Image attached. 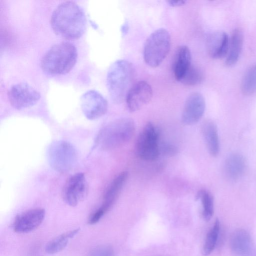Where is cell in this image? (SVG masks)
<instances>
[{"label": "cell", "instance_id": "cell-1", "mask_svg": "<svg viewBox=\"0 0 256 256\" xmlns=\"http://www.w3.org/2000/svg\"><path fill=\"white\" fill-rule=\"evenodd\" d=\"M50 24L57 35L66 39L75 40L85 32L86 19L84 10L77 4L66 1L54 10Z\"/></svg>", "mask_w": 256, "mask_h": 256}, {"label": "cell", "instance_id": "cell-2", "mask_svg": "<svg viewBox=\"0 0 256 256\" xmlns=\"http://www.w3.org/2000/svg\"><path fill=\"white\" fill-rule=\"evenodd\" d=\"M78 58L76 48L70 42L53 45L44 55L40 66L42 70L51 75L68 73L75 65Z\"/></svg>", "mask_w": 256, "mask_h": 256}, {"label": "cell", "instance_id": "cell-3", "mask_svg": "<svg viewBox=\"0 0 256 256\" xmlns=\"http://www.w3.org/2000/svg\"><path fill=\"white\" fill-rule=\"evenodd\" d=\"M133 65L130 62L119 60L110 67L106 76V85L112 101L121 102L131 87L134 76Z\"/></svg>", "mask_w": 256, "mask_h": 256}, {"label": "cell", "instance_id": "cell-4", "mask_svg": "<svg viewBox=\"0 0 256 256\" xmlns=\"http://www.w3.org/2000/svg\"><path fill=\"white\" fill-rule=\"evenodd\" d=\"M135 131L134 123L130 118H121L106 126L98 134L96 142L103 150H112L128 142Z\"/></svg>", "mask_w": 256, "mask_h": 256}, {"label": "cell", "instance_id": "cell-5", "mask_svg": "<svg viewBox=\"0 0 256 256\" xmlns=\"http://www.w3.org/2000/svg\"><path fill=\"white\" fill-rule=\"evenodd\" d=\"M168 32L160 28L152 33L146 41L144 58L146 64L152 68L158 66L168 55L170 47Z\"/></svg>", "mask_w": 256, "mask_h": 256}, {"label": "cell", "instance_id": "cell-6", "mask_svg": "<svg viewBox=\"0 0 256 256\" xmlns=\"http://www.w3.org/2000/svg\"><path fill=\"white\" fill-rule=\"evenodd\" d=\"M48 158L51 167L56 171L70 170L78 160V152L74 146L65 140L53 142L48 150Z\"/></svg>", "mask_w": 256, "mask_h": 256}, {"label": "cell", "instance_id": "cell-7", "mask_svg": "<svg viewBox=\"0 0 256 256\" xmlns=\"http://www.w3.org/2000/svg\"><path fill=\"white\" fill-rule=\"evenodd\" d=\"M159 133L152 122L147 123L140 132L136 143L138 156L145 160L153 161L160 154Z\"/></svg>", "mask_w": 256, "mask_h": 256}, {"label": "cell", "instance_id": "cell-8", "mask_svg": "<svg viewBox=\"0 0 256 256\" xmlns=\"http://www.w3.org/2000/svg\"><path fill=\"white\" fill-rule=\"evenodd\" d=\"M11 106L22 110L35 105L40 98L39 92L29 84L20 82L13 85L8 92Z\"/></svg>", "mask_w": 256, "mask_h": 256}, {"label": "cell", "instance_id": "cell-9", "mask_svg": "<svg viewBox=\"0 0 256 256\" xmlns=\"http://www.w3.org/2000/svg\"><path fill=\"white\" fill-rule=\"evenodd\" d=\"M88 185L84 174L78 172L70 176L62 190L64 201L71 206H76L86 196Z\"/></svg>", "mask_w": 256, "mask_h": 256}, {"label": "cell", "instance_id": "cell-10", "mask_svg": "<svg viewBox=\"0 0 256 256\" xmlns=\"http://www.w3.org/2000/svg\"><path fill=\"white\" fill-rule=\"evenodd\" d=\"M80 106L84 116L88 120L98 119L107 112L106 100L98 91L91 90L85 92L80 98Z\"/></svg>", "mask_w": 256, "mask_h": 256}, {"label": "cell", "instance_id": "cell-11", "mask_svg": "<svg viewBox=\"0 0 256 256\" xmlns=\"http://www.w3.org/2000/svg\"><path fill=\"white\" fill-rule=\"evenodd\" d=\"M152 97L150 86L145 81L138 82L131 86L126 94L127 107L130 112H136L148 103Z\"/></svg>", "mask_w": 256, "mask_h": 256}, {"label": "cell", "instance_id": "cell-12", "mask_svg": "<svg viewBox=\"0 0 256 256\" xmlns=\"http://www.w3.org/2000/svg\"><path fill=\"white\" fill-rule=\"evenodd\" d=\"M206 108L204 96L200 93L194 92L186 98L182 112V119L186 125H192L202 118Z\"/></svg>", "mask_w": 256, "mask_h": 256}, {"label": "cell", "instance_id": "cell-13", "mask_svg": "<svg viewBox=\"0 0 256 256\" xmlns=\"http://www.w3.org/2000/svg\"><path fill=\"white\" fill-rule=\"evenodd\" d=\"M44 216L45 211L41 208L26 211L16 218L14 230L18 233H26L32 231L40 225Z\"/></svg>", "mask_w": 256, "mask_h": 256}, {"label": "cell", "instance_id": "cell-14", "mask_svg": "<svg viewBox=\"0 0 256 256\" xmlns=\"http://www.w3.org/2000/svg\"><path fill=\"white\" fill-rule=\"evenodd\" d=\"M247 163L244 156L237 152L230 154L226 160L224 172L228 179L236 181L242 178L246 171Z\"/></svg>", "mask_w": 256, "mask_h": 256}, {"label": "cell", "instance_id": "cell-15", "mask_svg": "<svg viewBox=\"0 0 256 256\" xmlns=\"http://www.w3.org/2000/svg\"><path fill=\"white\" fill-rule=\"evenodd\" d=\"M230 44L228 35L224 32L212 34L207 40V48L210 56L214 58H220L228 54Z\"/></svg>", "mask_w": 256, "mask_h": 256}, {"label": "cell", "instance_id": "cell-16", "mask_svg": "<svg viewBox=\"0 0 256 256\" xmlns=\"http://www.w3.org/2000/svg\"><path fill=\"white\" fill-rule=\"evenodd\" d=\"M128 172L124 171L120 173L112 181L104 196L103 203L99 208L104 214L112 206L116 200L128 177Z\"/></svg>", "mask_w": 256, "mask_h": 256}, {"label": "cell", "instance_id": "cell-17", "mask_svg": "<svg viewBox=\"0 0 256 256\" xmlns=\"http://www.w3.org/2000/svg\"><path fill=\"white\" fill-rule=\"evenodd\" d=\"M230 245L235 255L246 256L250 254L252 248L251 236L245 230H236L230 236Z\"/></svg>", "mask_w": 256, "mask_h": 256}, {"label": "cell", "instance_id": "cell-18", "mask_svg": "<svg viewBox=\"0 0 256 256\" xmlns=\"http://www.w3.org/2000/svg\"><path fill=\"white\" fill-rule=\"evenodd\" d=\"M191 66L189 48L186 46H180L176 52L172 68L175 78L180 82Z\"/></svg>", "mask_w": 256, "mask_h": 256}, {"label": "cell", "instance_id": "cell-19", "mask_svg": "<svg viewBox=\"0 0 256 256\" xmlns=\"http://www.w3.org/2000/svg\"><path fill=\"white\" fill-rule=\"evenodd\" d=\"M202 132L209 153L216 156L220 152V141L216 124L210 120H206L202 126Z\"/></svg>", "mask_w": 256, "mask_h": 256}, {"label": "cell", "instance_id": "cell-20", "mask_svg": "<svg viewBox=\"0 0 256 256\" xmlns=\"http://www.w3.org/2000/svg\"><path fill=\"white\" fill-rule=\"evenodd\" d=\"M243 44V34L239 29L234 30L232 34L228 50L226 60V64L230 66L238 60Z\"/></svg>", "mask_w": 256, "mask_h": 256}, {"label": "cell", "instance_id": "cell-21", "mask_svg": "<svg viewBox=\"0 0 256 256\" xmlns=\"http://www.w3.org/2000/svg\"><path fill=\"white\" fill-rule=\"evenodd\" d=\"M80 229H75L63 234L56 238L46 246L45 250L48 254L58 253L66 246L68 241L76 234Z\"/></svg>", "mask_w": 256, "mask_h": 256}, {"label": "cell", "instance_id": "cell-22", "mask_svg": "<svg viewBox=\"0 0 256 256\" xmlns=\"http://www.w3.org/2000/svg\"><path fill=\"white\" fill-rule=\"evenodd\" d=\"M240 87L242 92L246 96L253 94L256 92V63L245 72Z\"/></svg>", "mask_w": 256, "mask_h": 256}, {"label": "cell", "instance_id": "cell-23", "mask_svg": "<svg viewBox=\"0 0 256 256\" xmlns=\"http://www.w3.org/2000/svg\"><path fill=\"white\" fill-rule=\"evenodd\" d=\"M220 230V221L216 219L207 234L202 250L204 256L209 255L214 249L218 240Z\"/></svg>", "mask_w": 256, "mask_h": 256}, {"label": "cell", "instance_id": "cell-24", "mask_svg": "<svg viewBox=\"0 0 256 256\" xmlns=\"http://www.w3.org/2000/svg\"><path fill=\"white\" fill-rule=\"evenodd\" d=\"M196 199H200L202 205V215L204 219L209 220L214 214V198L212 194L206 190H201L197 194Z\"/></svg>", "mask_w": 256, "mask_h": 256}, {"label": "cell", "instance_id": "cell-25", "mask_svg": "<svg viewBox=\"0 0 256 256\" xmlns=\"http://www.w3.org/2000/svg\"><path fill=\"white\" fill-rule=\"evenodd\" d=\"M202 79V74L200 70L192 65L180 82L186 86H192L200 83Z\"/></svg>", "mask_w": 256, "mask_h": 256}, {"label": "cell", "instance_id": "cell-26", "mask_svg": "<svg viewBox=\"0 0 256 256\" xmlns=\"http://www.w3.org/2000/svg\"><path fill=\"white\" fill-rule=\"evenodd\" d=\"M112 248L108 246H99L90 252V256H114Z\"/></svg>", "mask_w": 256, "mask_h": 256}, {"label": "cell", "instance_id": "cell-27", "mask_svg": "<svg viewBox=\"0 0 256 256\" xmlns=\"http://www.w3.org/2000/svg\"><path fill=\"white\" fill-rule=\"evenodd\" d=\"M160 152L168 156H174L178 152L177 148L170 144L164 143L160 146Z\"/></svg>", "mask_w": 256, "mask_h": 256}, {"label": "cell", "instance_id": "cell-28", "mask_svg": "<svg viewBox=\"0 0 256 256\" xmlns=\"http://www.w3.org/2000/svg\"><path fill=\"white\" fill-rule=\"evenodd\" d=\"M105 214L100 208L98 209L90 216L88 224H94L97 223Z\"/></svg>", "mask_w": 256, "mask_h": 256}, {"label": "cell", "instance_id": "cell-29", "mask_svg": "<svg viewBox=\"0 0 256 256\" xmlns=\"http://www.w3.org/2000/svg\"><path fill=\"white\" fill-rule=\"evenodd\" d=\"M168 2L170 5L172 6H182L185 4L186 1L184 0H168Z\"/></svg>", "mask_w": 256, "mask_h": 256}, {"label": "cell", "instance_id": "cell-30", "mask_svg": "<svg viewBox=\"0 0 256 256\" xmlns=\"http://www.w3.org/2000/svg\"><path fill=\"white\" fill-rule=\"evenodd\" d=\"M128 26L127 22H125L122 26V32L123 34H126L128 32Z\"/></svg>", "mask_w": 256, "mask_h": 256}]
</instances>
